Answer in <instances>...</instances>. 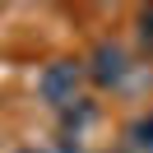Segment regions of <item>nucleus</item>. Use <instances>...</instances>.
Returning <instances> with one entry per match:
<instances>
[{"label":"nucleus","mask_w":153,"mask_h":153,"mask_svg":"<svg viewBox=\"0 0 153 153\" xmlns=\"http://www.w3.org/2000/svg\"><path fill=\"white\" fill-rule=\"evenodd\" d=\"M134 28H139V51H144V56L153 60V5H149V10H139Z\"/></svg>","instance_id":"obj_4"},{"label":"nucleus","mask_w":153,"mask_h":153,"mask_svg":"<svg viewBox=\"0 0 153 153\" xmlns=\"http://www.w3.org/2000/svg\"><path fill=\"white\" fill-rule=\"evenodd\" d=\"M79 84H84V65L79 60H51L37 79V93L51 111H70L79 102Z\"/></svg>","instance_id":"obj_1"},{"label":"nucleus","mask_w":153,"mask_h":153,"mask_svg":"<svg viewBox=\"0 0 153 153\" xmlns=\"http://www.w3.org/2000/svg\"><path fill=\"white\" fill-rule=\"evenodd\" d=\"M125 139H130V153H153V111L134 116L130 130H125Z\"/></svg>","instance_id":"obj_3"},{"label":"nucleus","mask_w":153,"mask_h":153,"mask_svg":"<svg viewBox=\"0 0 153 153\" xmlns=\"http://www.w3.org/2000/svg\"><path fill=\"white\" fill-rule=\"evenodd\" d=\"M88 79L97 88H121L130 79V56H125L121 42H97L93 56H88Z\"/></svg>","instance_id":"obj_2"},{"label":"nucleus","mask_w":153,"mask_h":153,"mask_svg":"<svg viewBox=\"0 0 153 153\" xmlns=\"http://www.w3.org/2000/svg\"><path fill=\"white\" fill-rule=\"evenodd\" d=\"M37 153H79V144L74 139H51L47 149H37Z\"/></svg>","instance_id":"obj_5"}]
</instances>
